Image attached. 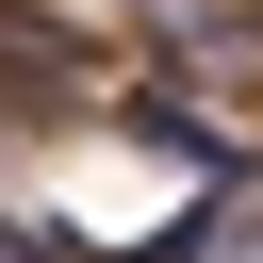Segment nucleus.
<instances>
[{
  "label": "nucleus",
  "instance_id": "nucleus-1",
  "mask_svg": "<svg viewBox=\"0 0 263 263\" xmlns=\"http://www.w3.org/2000/svg\"><path fill=\"white\" fill-rule=\"evenodd\" d=\"M148 263H247V197H181V230H164Z\"/></svg>",
  "mask_w": 263,
  "mask_h": 263
}]
</instances>
